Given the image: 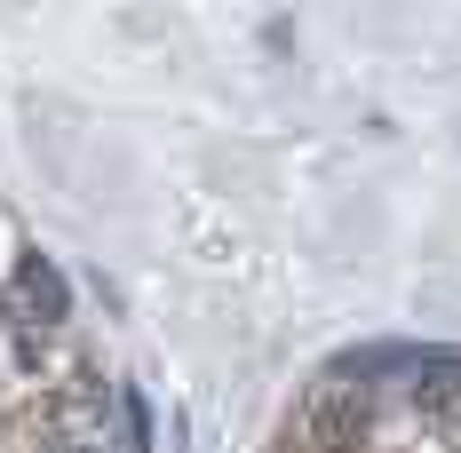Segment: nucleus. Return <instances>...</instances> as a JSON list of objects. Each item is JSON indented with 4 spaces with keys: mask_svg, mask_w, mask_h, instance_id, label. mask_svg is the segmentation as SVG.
<instances>
[{
    "mask_svg": "<svg viewBox=\"0 0 461 453\" xmlns=\"http://www.w3.org/2000/svg\"><path fill=\"white\" fill-rule=\"evenodd\" d=\"M366 438H374V382H319L303 406V446L358 453Z\"/></svg>",
    "mask_w": 461,
    "mask_h": 453,
    "instance_id": "nucleus-1",
    "label": "nucleus"
},
{
    "mask_svg": "<svg viewBox=\"0 0 461 453\" xmlns=\"http://www.w3.org/2000/svg\"><path fill=\"white\" fill-rule=\"evenodd\" d=\"M406 398L429 421L461 430V350H406Z\"/></svg>",
    "mask_w": 461,
    "mask_h": 453,
    "instance_id": "nucleus-2",
    "label": "nucleus"
},
{
    "mask_svg": "<svg viewBox=\"0 0 461 453\" xmlns=\"http://www.w3.org/2000/svg\"><path fill=\"white\" fill-rule=\"evenodd\" d=\"M16 311L32 318V326H64L72 318V286H64V271H56V255H24L16 263Z\"/></svg>",
    "mask_w": 461,
    "mask_h": 453,
    "instance_id": "nucleus-3",
    "label": "nucleus"
},
{
    "mask_svg": "<svg viewBox=\"0 0 461 453\" xmlns=\"http://www.w3.org/2000/svg\"><path fill=\"white\" fill-rule=\"evenodd\" d=\"M120 421H128V453H151V446H159V430H151V398H143L136 382H120Z\"/></svg>",
    "mask_w": 461,
    "mask_h": 453,
    "instance_id": "nucleus-4",
    "label": "nucleus"
}]
</instances>
